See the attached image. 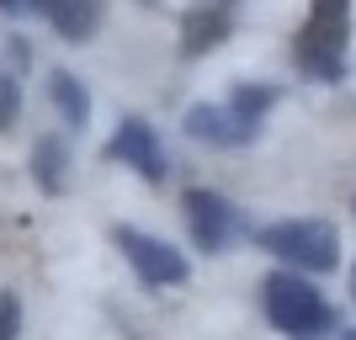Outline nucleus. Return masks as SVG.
<instances>
[{"mask_svg": "<svg viewBox=\"0 0 356 340\" xmlns=\"http://www.w3.org/2000/svg\"><path fill=\"white\" fill-rule=\"evenodd\" d=\"M261 298H266V319L293 340H319L335 330V309L303 277H293V271H271Z\"/></svg>", "mask_w": 356, "mask_h": 340, "instance_id": "nucleus-1", "label": "nucleus"}, {"mask_svg": "<svg viewBox=\"0 0 356 340\" xmlns=\"http://www.w3.org/2000/svg\"><path fill=\"white\" fill-rule=\"evenodd\" d=\"M255 245L271 255H282V261H293V266L303 271H330L335 266V255H341V239H335V229L330 223H266L261 234H255Z\"/></svg>", "mask_w": 356, "mask_h": 340, "instance_id": "nucleus-2", "label": "nucleus"}, {"mask_svg": "<svg viewBox=\"0 0 356 340\" xmlns=\"http://www.w3.org/2000/svg\"><path fill=\"white\" fill-rule=\"evenodd\" d=\"M346 27H351V0H314L309 27H303V43H298L303 70H314L319 80H335V74H341Z\"/></svg>", "mask_w": 356, "mask_h": 340, "instance_id": "nucleus-3", "label": "nucleus"}, {"mask_svg": "<svg viewBox=\"0 0 356 340\" xmlns=\"http://www.w3.org/2000/svg\"><path fill=\"white\" fill-rule=\"evenodd\" d=\"M112 245L128 255V266L138 271V282H144V287H181V282L192 277L186 255L170 250V245H165V239H154V234H138V229H118V234H112Z\"/></svg>", "mask_w": 356, "mask_h": 340, "instance_id": "nucleus-4", "label": "nucleus"}, {"mask_svg": "<svg viewBox=\"0 0 356 340\" xmlns=\"http://www.w3.org/2000/svg\"><path fill=\"white\" fill-rule=\"evenodd\" d=\"M255 122H261V112H250V106L234 96L229 106H192V112H186V133H192L197 144L234 149V144H245V138H255Z\"/></svg>", "mask_w": 356, "mask_h": 340, "instance_id": "nucleus-5", "label": "nucleus"}, {"mask_svg": "<svg viewBox=\"0 0 356 340\" xmlns=\"http://www.w3.org/2000/svg\"><path fill=\"white\" fill-rule=\"evenodd\" d=\"M106 154L112 160H122V165H134L144 181H165V149H160V138H154V128L149 122H138V118H122V128L112 133V144H106Z\"/></svg>", "mask_w": 356, "mask_h": 340, "instance_id": "nucleus-6", "label": "nucleus"}, {"mask_svg": "<svg viewBox=\"0 0 356 340\" xmlns=\"http://www.w3.org/2000/svg\"><path fill=\"white\" fill-rule=\"evenodd\" d=\"M186 223H192V239L202 245V250H223L229 239H234V229H239V218H234V207L223 202L218 192H186Z\"/></svg>", "mask_w": 356, "mask_h": 340, "instance_id": "nucleus-7", "label": "nucleus"}, {"mask_svg": "<svg viewBox=\"0 0 356 340\" xmlns=\"http://www.w3.org/2000/svg\"><path fill=\"white\" fill-rule=\"evenodd\" d=\"M43 16L70 38V43H86L90 32H96V22H102V0H48Z\"/></svg>", "mask_w": 356, "mask_h": 340, "instance_id": "nucleus-8", "label": "nucleus"}, {"mask_svg": "<svg viewBox=\"0 0 356 340\" xmlns=\"http://www.w3.org/2000/svg\"><path fill=\"white\" fill-rule=\"evenodd\" d=\"M48 90H54V106L64 112L70 128H86V122H90V96H86V86H80L70 70H54V74H48Z\"/></svg>", "mask_w": 356, "mask_h": 340, "instance_id": "nucleus-9", "label": "nucleus"}, {"mask_svg": "<svg viewBox=\"0 0 356 340\" xmlns=\"http://www.w3.org/2000/svg\"><path fill=\"white\" fill-rule=\"evenodd\" d=\"M64 165H70V149L59 138H43V144L32 149V176H38L43 192H59L64 186Z\"/></svg>", "mask_w": 356, "mask_h": 340, "instance_id": "nucleus-10", "label": "nucleus"}, {"mask_svg": "<svg viewBox=\"0 0 356 340\" xmlns=\"http://www.w3.org/2000/svg\"><path fill=\"white\" fill-rule=\"evenodd\" d=\"M223 32H229V16L218 11V6H202V11H192V22H186V54H202V48L223 43Z\"/></svg>", "mask_w": 356, "mask_h": 340, "instance_id": "nucleus-11", "label": "nucleus"}, {"mask_svg": "<svg viewBox=\"0 0 356 340\" xmlns=\"http://www.w3.org/2000/svg\"><path fill=\"white\" fill-rule=\"evenodd\" d=\"M16 112H22V90H16V74L0 70V128H11Z\"/></svg>", "mask_w": 356, "mask_h": 340, "instance_id": "nucleus-12", "label": "nucleus"}, {"mask_svg": "<svg viewBox=\"0 0 356 340\" xmlns=\"http://www.w3.org/2000/svg\"><path fill=\"white\" fill-rule=\"evenodd\" d=\"M16 335H22V298L0 293V340H16Z\"/></svg>", "mask_w": 356, "mask_h": 340, "instance_id": "nucleus-13", "label": "nucleus"}, {"mask_svg": "<svg viewBox=\"0 0 356 340\" xmlns=\"http://www.w3.org/2000/svg\"><path fill=\"white\" fill-rule=\"evenodd\" d=\"M22 6H27V0H0V11H22Z\"/></svg>", "mask_w": 356, "mask_h": 340, "instance_id": "nucleus-14", "label": "nucleus"}, {"mask_svg": "<svg viewBox=\"0 0 356 340\" xmlns=\"http://www.w3.org/2000/svg\"><path fill=\"white\" fill-rule=\"evenodd\" d=\"M27 6H38V11H43V6H48V0H27Z\"/></svg>", "mask_w": 356, "mask_h": 340, "instance_id": "nucleus-15", "label": "nucleus"}, {"mask_svg": "<svg viewBox=\"0 0 356 340\" xmlns=\"http://www.w3.org/2000/svg\"><path fill=\"white\" fill-rule=\"evenodd\" d=\"M341 340H356V330H351V335H341Z\"/></svg>", "mask_w": 356, "mask_h": 340, "instance_id": "nucleus-16", "label": "nucleus"}]
</instances>
